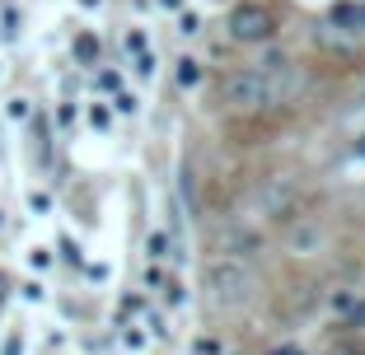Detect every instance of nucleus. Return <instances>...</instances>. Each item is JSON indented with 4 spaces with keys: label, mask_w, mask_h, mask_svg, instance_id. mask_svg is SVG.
<instances>
[{
    "label": "nucleus",
    "mask_w": 365,
    "mask_h": 355,
    "mask_svg": "<svg viewBox=\"0 0 365 355\" xmlns=\"http://www.w3.org/2000/svg\"><path fill=\"white\" fill-rule=\"evenodd\" d=\"M295 94H300V70H295V61L286 52H272L258 65L235 70L225 80V103L235 112H267V108L290 103Z\"/></svg>",
    "instance_id": "nucleus-1"
},
{
    "label": "nucleus",
    "mask_w": 365,
    "mask_h": 355,
    "mask_svg": "<svg viewBox=\"0 0 365 355\" xmlns=\"http://www.w3.org/2000/svg\"><path fill=\"white\" fill-rule=\"evenodd\" d=\"M206 300L215 309H244L253 300V271L235 258H220L206 267Z\"/></svg>",
    "instance_id": "nucleus-2"
},
{
    "label": "nucleus",
    "mask_w": 365,
    "mask_h": 355,
    "mask_svg": "<svg viewBox=\"0 0 365 355\" xmlns=\"http://www.w3.org/2000/svg\"><path fill=\"white\" fill-rule=\"evenodd\" d=\"M277 28H281L277 10L262 5V0H244V5L230 10V38H235V43H267Z\"/></svg>",
    "instance_id": "nucleus-3"
},
{
    "label": "nucleus",
    "mask_w": 365,
    "mask_h": 355,
    "mask_svg": "<svg viewBox=\"0 0 365 355\" xmlns=\"http://www.w3.org/2000/svg\"><path fill=\"white\" fill-rule=\"evenodd\" d=\"M333 23L346 33H365V0H342L333 10Z\"/></svg>",
    "instance_id": "nucleus-4"
},
{
    "label": "nucleus",
    "mask_w": 365,
    "mask_h": 355,
    "mask_svg": "<svg viewBox=\"0 0 365 355\" xmlns=\"http://www.w3.org/2000/svg\"><path fill=\"white\" fill-rule=\"evenodd\" d=\"M337 309L346 313L351 327H365V300H351V295H337Z\"/></svg>",
    "instance_id": "nucleus-5"
},
{
    "label": "nucleus",
    "mask_w": 365,
    "mask_h": 355,
    "mask_svg": "<svg viewBox=\"0 0 365 355\" xmlns=\"http://www.w3.org/2000/svg\"><path fill=\"white\" fill-rule=\"evenodd\" d=\"M76 56H80L85 65H94V61H98V43L89 38V33H80V38H76Z\"/></svg>",
    "instance_id": "nucleus-6"
},
{
    "label": "nucleus",
    "mask_w": 365,
    "mask_h": 355,
    "mask_svg": "<svg viewBox=\"0 0 365 355\" xmlns=\"http://www.w3.org/2000/svg\"><path fill=\"white\" fill-rule=\"evenodd\" d=\"M197 80H202V65H197L192 56H182V61H178V85H187V89H192Z\"/></svg>",
    "instance_id": "nucleus-7"
},
{
    "label": "nucleus",
    "mask_w": 365,
    "mask_h": 355,
    "mask_svg": "<svg viewBox=\"0 0 365 355\" xmlns=\"http://www.w3.org/2000/svg\"><path fill=\"white\" fill-rule=\"evenodd\" d=\"M0 355H24V337L10 332V337H5V351H0Z\"/></svg>",
    "instance_id": "nucleus-8"
},
{
    "label": "nucleus",
    "mask_w": 365,
    "mask_h": 355,
    "mask_svg": "<svg viewBox=\"0 0 365 355\" xmlns=\"http://www.w3.org/2000/svg\"><path fill=\"white\" fill-rule=\"evenodd\" d=\"M267 355H309V351H304V346H295V341H281V346H272Z\"/></svg>",
    "instance_id": "nucleus-9"
},
{
    "label": "nucleus",
    "mask_w": 365,
    "mask_h": 355,
    "mask_svg": "<svg viewBox=\"0 0 365 355\" xmlns=\"http://www.w3.org/2000/svg\"><path fill=\"white\" fill-rule=\"evenodd\" d=\"M164 248H169V243H164V234H155V238H150V253H155V258H169Z\"/></svg>",
    "instance_id": "nucleus-10"
},
{
    "label": "nucleus",
    "mask_w": 365,
    "mask_h": 355,
    "mask_svg": "<svg viewBox=\"0 0 365 355\" xmlns=\"http://www.w3.org/2000/svg\"><path fill=\"white\" fill-rule=\"evenodd\" d=\"M118 112H136V98H131V94H118Z\"/></svg>",
    "instance_id": "nucleus-11"
},
{
    "label": "nucleus",
    "mask_w": 365,
    "mask_h": 355,
    "mask_svg": "<svg viewBox=\"0 0 365 355\" xmlns=\"http://www.w3.org/2000/svg\"><path fill=\"white\" fill-rule=\"evenodd\" d=\"M5 300H10V280H5V271H0V309H5Z\"/></svg>",
    "instance_id": "nucleus-12"
},
{
    "label": "nucleus",
    "mask_w": 365,
    "mask_h": 355,
    "mask_svg": "<svg viewBox=\"0 0 365 355\" xmlns=\"http://www.w3.org/2000/svg\"><path fill=\"white\" fill-rule=\"evenodd\" d=\"M160 5L164 10H182V0H160Z\"/></svg>",
    "instance_id": "nucleus-13"
},
{
    "label": "nucleus",
    "mask_w": 365,
    "mask_h": 355,
    "mask_svg": "<svg viewBox=\"0 0 365 355\" xmlns=\"http://www.w3.org/2000/svg\"><path fill=\"white\" fill-rule=\"evenodd\" d=\"M356 150H361V154H365V136H361V145H356Z\"/></svg>",
    "instance_id": "nucleus-14"
}]
</instances>
